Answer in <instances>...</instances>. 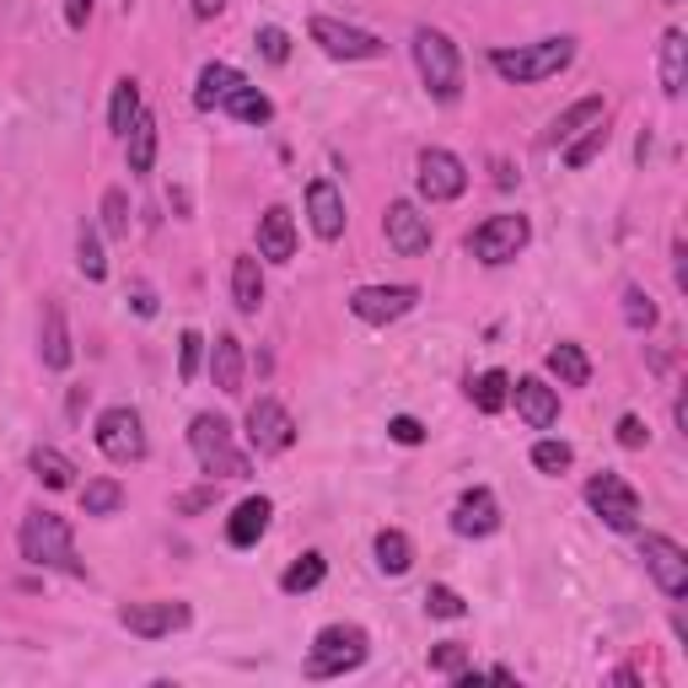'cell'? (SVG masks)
<instances>
[{
    "label": "cell",
    "instance_id": "1",
    "mask_svg": "<svg viewBox=\"0 0 688 688\" xmlns=\"http://www.w3.org/2000/svg\"><path fill=\"white\" fill-rule=\"evenodd\" d=\"M17 549H22V560L39 570H65V575H86V565L76 560V532L65 517H54V511H43L33 506L22 527H17Z\"/></svg>",
    "mask_w": 688,
    "mask_h": 688
},
{
    "label": "cell",
    "instance_id": "2",
    "mask_svg": "<svg viewBox=\"0 0 688 688\" xmlns=\"http://www.w3.org/2000/svg\"><path fill=\"white\" fill-rule=\"evenodd\" d=\"M570 60H575V39L560 33V39H538V43H517V49H489V65L495 76L511 86H532V82H549L560 76Z\"/></svg>",
    "mask_w": 688,
    "mask_h": 688
},
{
    "label": "cell",
    "instance_id": "3",
    "mask_svg": "<svg viewBox=\"0 0 688 688\" xmlns=\"http://www.w3.org/2000/svg\"><path fill=\"white\" fill-rule=\"evenodd\" d=\"M189 446H194V463H200L210 479H247V457L232 442V420L221 414H194L189 420Z\"/></svg>",
    "mask_w": 688,
    "mask_h": 688
},
{
    "label": "cell",
    "instance_id": "4",
    "mask_svg": "<svg viewBox=\"0 0 688 688\" xmlns=\"http://www.w3.org/2000/svg\"><path fill=\"white\" fill-rule=\"evenodd\" d=\"M371 656V635L361 624H324L307 650V678H345Z\"/></svg>",
    "mask_w": 688,
    "mask_h": 688
},
{
    "label": "cell",
    "instance_id": "5",
    "mask_svg": "<svg viewBox=\"0 0 688 688\" xmlns=\"http://www.w3.org/2000/svg\"><path fill=\"white\" fill-rule=\"evenodd\" d=\"M414 65H420V82L436 103H457L463 92V60H457V43L436 33V28H420L414 33Z\"/></svg>",
    "mask_w": 688,
    "mask_h": 688
},
{
    "label": "cell",
    "instance_id": "6",
    "mask_svg": "<svg viewBox=\"0 0 688 688\" xmlns=\"http://www.w3.org/2000/svg\"><path fill=\"white\" fill-rule=\"evenodd\" d=\"M92 442H97V452H103L108 463L129 468V463H140V457H146V425H140V414H135L129 404H114V409H103V414H97Z\"/></svg>",
    "mask_w": 688,
    "mask_h": 688
},
{
    "label": "cell",
    "instance_id": "7",
    "mask_svg": "<svg viewBox=\"0 0 688 688\" xmlns=\"http://www.w3.org/2000/svg\"><path fill=\"white\" fill-rule=\"evenodd\" d=\"M532 243V226H527V215H489L485 226H474V237H468V253L479 258V264H511L522 247Z\"/></svg>",
    "mask_w": 688,
    "mask_h": 688
},
{
    "label": "cell",
    "instance_id": "8",
    "mask_svg": "<svg viewBox=\"0 0 688 688\" xmlns=\"http://www.w3.org/2000/svg\"><path fill=\"white\" fill-rule=\"evenodd\" d=\"M586 506H592L613 532H635V527H641V495L624 485L618 474H592V479H586Z\"/></svg>",
    "mask_w": 688,
    "mask_h": 688
},
{
    "label": "cell",
    "instance_id": "9",
    "mask_svg": "<svg viewBox=\"0 0 688 688\" xmlns=\"http://www.w3.org/2000/svg\"><path fill=\"white\" fill-rule=\"evenodd\" d=\"M414 307H420V285H361V290L350 296V313L371 328L399 324Z\"/></svg>",
    "mask_w": 688,
    "mask_h": 688
},
{
    "label": "cell",
    "instance_id": "10",
    "mask_svg": "<svg viewBox=\"0 0 688 688\" xmlns=\"http://www.w3.org/2000/svg\"><path fill=\"white\" fill-rule=\"evenodd\" d=\"M189 618H194V607L189 603H124L119 607V624L129 635H140V641H167V635H178V629H189Z\"/></svg>",
    "mask_w": 688,
    "mask_h": 688
},
{
    "label": "cell",
    "instance_id": "11",
    "mask_svg": "<svg viewBox=\"0 0 688 688\" xmlns=\"http://www.w3.org/2000/svg\"><path fill=\"white\" fill-rule=\"evenodd\" d=\"M414 183H420V200L446 204V200H457V194L468 189V167H463V157H452V151H442V146H431V151H420V172H414Z\"/></svg>",
    "mask_w": 688,
    "mask_h": 688
},
{
    "label": "cell",
    "instance_id": "12",
    "mask_svg": "<svg viewBox=\"0 0 688 688\" xmlns=\"http://www.w3.org/2000/svg\"><path fill=\"white\" fill-rule=\"evenodd\" d=\"M313 43L334 54V60H382L388 54V43L377 39V33H366V28H350V22H334V17H313Z\"/></svg>",
    "mask_w": 688,
    "mask_h": 688
},
{
    "label": "cell",
    "instance_id": "13",
    "mask_svg": "<svg viewBox=\"0 0 688 688\" xmlns=\"http://www.w3.org/2000/svg\"><path fill=\"white\" fill-rule=\"evenodd\" d=\"M641 560H646V570L656 575V586L678 603V597H688V554L673 543V538H661V532H646L641 538Z\"/></svg>",
    "mask_w": 688,
    "mask_h": 688
},
{
    "label": "cell",
    "instance_id": "14",
    "mask_svg": "<svg viewBox=\"0 0 688 688\" xmlns=\"http://www.w3.org/2000/svg\"><path fill=\"white\" fill-rule=\"evenodd\" d=\"M382 232H388V247L404 253V258L431 253V215H420V204L393 200L388 204V215H382Z\"/></svg>",
    "mask_w": 688,
    "mask_h": 688
},
{
    "label": "cell",
    "instance_id": "15",
    "mask_svg": "<svg viewBox=\"0 0 688 688\" xmlns=\"http://www.w3.org/2000/svg\"><path fill=\"white\" fill-rule=\"evenodd\" d=\"M247 442L258 446V452H290L296 442V420H290V409L275 404V399H258V404L247 409Z\"/></svg>",
    "mask_w": 688,
    "mask_h": 688
},
{
    "label": "cell",
    "instance_id": "16",
    "mask_svg": "<svg viewBox=\"0 0 688 688\" xmlns=\"http://www.w3.org/2000/svg\"><path fill=\"white\" fill-rule=\"evenodd\" d=\"M500 527V506H495V495L485 485L463 489L457 495V506H452V532L457 538H489Z\"/></svg>",
    "mask_w": 688,
    "mask_h": 688
},
{
    "label": "cell",
    "instance_id": "17",
    "mask_svg": "<svg viewBox=\"0 0 688 688\" xmlns=\"http://www.w3.org/2000/svg\"><path fill=\"white\" fill-rule=\"evenodd\" d=\"M307 221H313V232L324 237V243H339L345 237V194L328 183V178H318V183H307Z\"/></svg>",
    "mask_w": 688,
    "mask_h": 688
},
{
    "label": "cell",
    "instance_id": "18",
    "mask_svg": "<svg viewBox=\"0 0 688 688\" xmlns=\"http://www.w3.org/2000/svg\"><path fill=\"white\" fill-rule=\"evenodd\" d=\"M511 399H517V414H522L532 431H549L560 420V388H549L543 377H522L511 388Z\"/></svg>",
    "mask_w": 688,
    "mask_h": 688
},
{
    "label": "cell",
    "instance_id": "19",
    "mask_svg": "<svg viewBox=\"0 0 688 688\" xmlns=\"http://www.w3.org/2000/svg\"><path fill=\"white\" fill-rule=\"evenodd\" d=\"M258 253H264L269 264H290V258H296V221H290L285 204H269V210L258 215Z\"/></svg>",
    "mask_w": 688,
    "mask_h": 688
},
{
    "label": "cell",
    "instance_id": "20",
    "mask_svg": "<svg viewBox=\"0 0 688 688\" xmlns=\"http://www.w3.org/2000/svg\"><path fill=\"white\" fill-rule=\"evenodd\" d=\"M269 517H275V506H269L264 495H247L243 506L232 511V522H226V543H232V549H253V543L269 532Z\"/></svg>",
    "mask_w": 688,
    "mask_h": 688
},
{
    "label": "cell",
    "instance_id": "21",
    "mask_svg": "<svg viewBox=\"0 0 688 688\" xmlns=\"http://www.w3.org/2000/svg\"><path fill=\"white\" fill-rule=\"evenodd\" d=\"M210 377L221 393H243V339L237 334H215L210 345Z\"/></svg>",
    "mask_w": 688,
    "mask_h": 688
},
{
    "label": "cell",
    "instance_id": "22",
    "mask_svg": "<svg viewBox=\"0 0 688 688\" xmlns=\"http://www.w3.org/2000/svg\"><path fill=\"white\" fill-rule=\"evenodd\" d=\"M39 350H43V366L49 371H65L71 366V334H65V313H60V301H49L43 307V334H39Z\"/></svg>",
    "mask_w": 688,
    "mask_h": 688
},
{
    "label": "cell",
    "instance_id": "23",
    "mask_svg": "<svg viewBox=\"0 0 688 688\" xmlns=\"http://www.w3.org/2000/svg\"><path fill=\"white\" fill-rule=\"evenodd\" d=\"M597 119H607V103H603V97H581V103H570L565 114L554 119V129H549V146H570L581 129H592Z\"/></svg>",
    "mask_w": 688,
    "mask_h": 688
},
{
    "label": "cell",
    "instance_id": "24",
    "mask_svg": "<svg viewBox=\"0 0 688 688\" xmlns=\"http://www.w3.org/2000/svg\"><path fill=\"white\" fill-rule=\"evenodd\" d=\"M232 301H237V313H258L264 307V269H258V258L243 253L237 264H232Z\"/></svg>",
    "mask_w": 688,
    "mask_h": 688
},
{
    "label": "cell",
    "instance_id": "25",
    "mask_svg": "<svg viewBox=\"0 0 688 688\" xmlns=\"http://www.w3.org/2000/svg\"><path fill=\"white\" fill-rule=\"evenodd\" d=\"M28 468H33V479H39L43 489L76 485V463H71L65 452H54V446H33V452H28Z\"/></svg>",
    "mask_w": 688,
    "mask_h": 688
},
{
    "label": "cell",
    "instance_id": "26",
    "mask_svg": "<svg viewBox=\"0 0 688 688\" xmlns=\"http://www.w3.org/2000/svg\"><path fill=\"white\" fill-rule=\"evenodd\" d=\"M684 76H688V39L678 28H667L661 33V92L684 97Z\"/></svg>",
    "mask_w": 688,
    "mask_h": 688
},
{
    "label": "cell",
    "instance_id": "27",
    "mask_svg": "<svg viewBox=\"0 0 688 688\" xmlns=\"http://www.w3.org/2000/svg\"><path fill=\"white\" fill-rule=\"evenodd\" d=\"M124 157H129V172H151L157 167V119L140 114L124 135Z\"/></svg>",
    "mask_w": 688,
    "mask_h": 688
},
{
    "label": "cell",
    "instance_id": "28",
    "mask_svg": "<svg viewBox=\"0 0 688 688\" xmlns=\"http://www.w3.org/2000/svg\"><path fill=\"white\" fill-rule=\"evenodd\" d=\"M328 575V560L318 554V549H307L301 560H290L281 575V592H290V597H301V592H313V586H324Z\"/></svg>",
    "mask_w": 688,
    "mask_h": 688
},
{
    "label": "cell",
    "instance_id": "29",
    "mask_svg": "<svg viewBox=\"0 0 688 688\" xmlns=\"http://www.w3.org/2000/svg\"><path fill=\"white\" fill-rule=\"evenodd\" d=\"M221 108H226L237 124H269V119H275V103H269L258 86H247V82L237 86V92H226V103H221Z\"/></svg>",
    "mask_w": 688,
    "mask_h": 688
},
{
    "label": "cell",
    "instance_id": "30",
    "mask_svg": "<svg viewBox=\"0 0 688 688\" xmlns=\"http://www.w3.org/2000/svg\"><path fill=\"white\" fill-rule=\"evenodd\" d=\"M549 371L560 377V388H586L592 382V361H586L581 345H554L549 350Z\"/></svg>",
    "mask_w": 688,
    "mask_h": 688
},
{
    "label": "cell",
    "instance_id": "31",
    "mask_svg": "<svg viewBox=\"0 0 688 688\" xmlns=\"http://www.w3.org/2000/svg\"><path fill=\"white\" fill-rule=\"evenodd\" d=\"M377 565H382V575H404V570L414 565L409 532H399V527H382V532H377Z\"/></svg>",
    "mask_w": 688,
    "mask_h": 688
},
{
    "label": "cell",
    "instance_id": "32",
    "mask_svg": "<svg viewBox=\"0 0 688 688\" xmlns=\"http://www.w3.org/2000/svg\"><path fill=\"white\" fill-rule=\"evenodd\" d=\"M237 86H243V71H232V65H204L200 86H194V103H200V108H215V103H226V92H237Z\"/></svg>",
    "mask_w": 688,
    "mask_h": 688
},
{
    "label": "cell",
    "instance_id": "33",
    "mask_svg": "<svg viewBox=\"0 0 688 688\" xmlns=\"http://www.w3.org/2000/svg\"><path fill=\"white\" fill-rule=\"evenodd\" d=\"M146 108H140V82L135 76H124L114 86V103H108V124H114V135H129V124L140 119Z\"/></svg>",
    "mask_w": 688,
    "mask_h": 688
},
{
    "label": "cell",
    "instance_id": "34",
    "mask_svg": "<svg viewBox=\"0 0 688 688\" xmlns=\"http://www.w3.org/2000/svg\"><path fill=\"white\" fill-rule=\"evenodd\" d=\"M468 393H474V409H479V414H500V409L511 404V377H506V371H485Z\"/></svg>",
    "mask_w": 688,
    "mask_h": 688
},
{
    "label": "cell",
    "instance_id": "35",
    "mask_svg": "<svg viewBox=\"0 0 688 688\" xmlns=\"http://www.w3.org/2000/svg\"><path fill=\"white\" fill-rule=\"evenodd\" d=\"M124 506V485L119 479H86L82 489V511L86 517H114Z\"/></svg>",
    "mask_w": 688,
    "mask_h": 688
},
{
    "label": "cell",
    "instance_id": "36",
    "mask_svg": "<svg viewBox=\"0 0 688 688\" xmlns=\"http://www.w3.org/2000/svg\"><path fill=\"white\" fill-rule=\"evenodd\" d=\"M603 146H607V119H597L592 129H581V135H575V140L565 146V167H570V172H581V167L592 162Z\"/></svg>",
    "mask_w": 688,
    "mask_h": 688
},
{
    "label": "cell",
    "instance_id": "37",
    "mask_svg": "<svg viewBox=\"0 0 688 688\" xmlns=\"http://www.w3.org/2000/svg\"><path fill=\"white\" fill-rule=\"evenodd\" d=\"M76 258H82V275L86 281H103L108 275V258H103V243H97V226H86L76 232Z\"/></svg>",
    "mask_w": 688,
    "mask_h": 688
},
{
    "label": "cell",
    "instance_id": "38",
    "mask_svg": "<svg viewBox=\"0 0 688 688\" xmlns=\"http://www.w3.org/2000/svg\"><path fill=\"white\" fill-rule=\"evenodd\" d=\"M570 463H575V446L570 442H549V436H543V442L532 446V468H538V474H565Z\"/></svg>",
    "mask_w": 688,
    "mask_h": 688
},
{
    "label": "cell",
    "instance_id": "39",
    "mask_svg": "<svg viewBox=\"0 0 688 688\" xmlns=\"http://www.w3.org/2000/svg\"><path fill=\"white\" fill-rule=\"evenodd\" d=\"M103 232H108V237H129V194H124V189H108V194H103Z\"/></svg>",
    "mask_w": 688,
    "mask_h": 688
},
{
    "label": "cell",
    "instance_id": "40",
    "mask_svg": "<svg viewBox=\"0 0 688 688\" xmlns=\"http://www.w3.org/2000/svg\"><path fill=\"white\" fill-rule=\"evenodd\" d=\"M624 324L641 328V334H646V328H656V301H650L641 285H629V290H624Z\"/></svg>",
    "mask_w": 688,
    "mask_h": 688
},
{
    "label": "cell",
    "instance_id": "41",
    "mask_svg": "<svg viewBox=\"0 0 688 688\" xmlns=\"http://www.w3.org/2000/svg\"><path fill=\"white\" fill-rule=\"evenodd\" d=\"M463 667H474V661H468V646H457V641H442V646H431V673H442V678H457Z\"/></svg>",
    "mask_w": 688,
    "mask_h": 688
},
{
    "label": "cell",
    "instance_id": "42",
    "mask_svg": "<svg viewBox=\"0 0 688 688\" xmlns=\"http://www.w3.org/2000/svg\"><path fill=\"white\" fill-rule=\"evenodd\" d=\"M425 613H431V618H463L468 603H463L452 586H425Z\"/></svg>",
    "mask_w": 688,
    "mask_h": 688
},
{
    "label": "cell",
    "instance_id": "43",
    "mask_svg": "<svg viewBox=\"0 0 688 688\" xmlns=\"http://www.w3.org/2000/svg\"><path fill=\"white\" fill-rule=\"evenodd\" d=\"M253 49H258L269 65H285V60H290V33H285V28H258Z\"/></svg>",
    "mask_w": 688,
    "mask_h": 688
},
{
    "label": "cell",
    "instance_id": "44",
    "mask_svg": "<svg viewBox=\"0 0 688 688\" xmlns=\"http://www.w3.org/2000/svg\"><path fill=\"white\" fill-rule=\"evenodd\" d=\"M200 356H204V339L189 328V334L178 339V377H183V382H194V377H200Z\"/></svg>",
    "mask_w": 688,
    "mask_h": 688
},
{
    "label": "cell",
    "instance_id": "45",
    "mask_svg": "<svg viewBox=\"0 0 688 688\" xmlns=\"http://www.w3.org/2000/svg\"><path fill=\"white\" fill-rule=\"evenodd\" d=\"M388 436H393L399 446H420L425 442V425H420L414 414H393V420H388Z\"/></svg>",
    "mask_w": 688,
    "mask_h": 688
},
{
    "label": "cell",
    "instance_id": "46",
    "mask_svg": "<svg viewBox=\"0 0 688 688\" xmlns=\"http://www.w3.org/2000/svg\"><path fill=\"white\" fill-rule=\"evenodd\" d=\"M650 442V431L646 425H641V420H635V414H624V420H618V446H629V452H641V446Z\"/></svg>",
    "mask_w": 688,
    "mask_h": 688
},
{
    "label": "cell",
    "instance_id": "47",
    "mask_svg": "<svg viewBox=\"0 0 688 688\" xmlns=\"http://www.w3.org/2000/svg\"><path fill=\"white\" fill-rule=\"evenodd\" d=\"M215 506V485L210 489H189V495H178V511L183 517H194V511H210Z\"/></svg>",
    "mask_w": 688,
    "mask_h": 688
},
{
    "label": "cell",
    "instance_id": "48",
    "mask_svg": "<svg viewBox=\"0 0 688 688\" xmlns=\"http://www.w3.org/2000/svg\"><path fill=\"white\" fill-rule=\"evenodd\" d=\"M65 22H71V28L82 33L86 22H92V0H65Z\"/></svg>",
    "mask_w": 688,
    "mask_h": 688
},
{
    "label": "cell",
    "instance_id": "49",
    "mask_svg": "<svg viewBox=\"0 0 688 688\" xmlns=\"http://www.w3.org/2000/svg\"><path fill=\"white\" fill-rule=\"evenodd\" d=\"M135 313H140V318H157V296H151L146 285H135Z\"/></svg>",
    "mask_w": 688,
    "mask_h": 688
},
{
    "label": "cell",
    "instance_id": "50",
    "mask_svg": "<svg viewBox=\"0 0 688 688\" xmlns=\"http://www.w3.org/2000/svg\"><path fill=\"white\" fill-rule=\"evenodd\" d=\"M221 11H226V0H194V17H200V22L221 17Z\"/></svg>",
    "mask_w": 688,
    "mask_h": 688
},
{
    "label": "cell",
    "instance_id": "51",
    "mask_svg": "<svg viewBox=\"0 0 688 688\" xmlns=\"http://www.w3.org/2000/svg\"><path fill=\"white\" fill-rule=\"evenodd\" d=\"M667 6H678V0H667Z\"/></svg>",
    "mask_w": 688,
    "mask_h": 688
}]
</instances>
